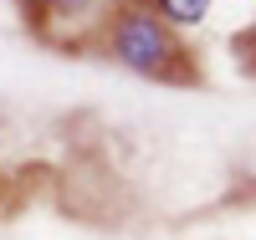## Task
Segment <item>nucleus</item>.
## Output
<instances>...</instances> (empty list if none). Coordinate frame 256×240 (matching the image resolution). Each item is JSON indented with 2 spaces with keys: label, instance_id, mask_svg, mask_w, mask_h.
Here are the masks:
<instances>
[{
  "label": "nucleus",
  "instance_id": "1",
  "mask_svg": "<svg viewBox=\"0 0 256 240\" xmlns=\"http://www.w3.org/2000/svg\"><path fill=\"white\" fill-rule=\"evenodd\" d=\"M102 56L144 82L200 87V61L190 51V41L148 0H113L108 20H102Z\"/></svg>",
  "mask_w": 256,
  "mask_h": 240
},
{
  "label": "nucleus",
  "instance_id": "2",
  "mask_svg": "<svg viewBox=\"0 0 256 240\" xmlns=\"http://www.w3.org/2000/svg\"><path fill=\"white\" fill-rule=\"evenodd\" d=\"M108 0H10V10L26 20L36 36H52L56 26H77L92 10H102Z\"/></svg>",
  "mask_w": 256,
  "mask_h": 240
},
{
  "label": "nucleus",
  "instance_id": "3",
  "mask_svg": "<svg viewBox=\"0 0 256 240\" xmlns=\"http://www.w3.org/2000/svg\"><path fill=\"white\" fill-rule=\"evenodd\" d=\"M148 5H154V10L169 20V26L184 36V31H195L200 20L210 15V5H216V0H148Z\"/></svg>",
  "mask_w": 256,
  "mask_h": 240
}]
</instances>
